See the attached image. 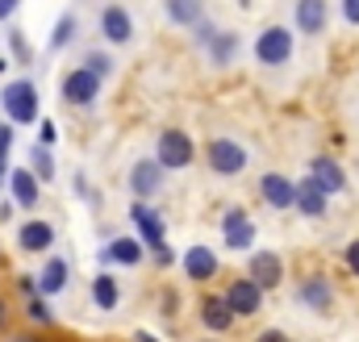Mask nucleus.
Here are the masks:
<instances>
[{
    "label": "nucleus",
    "instance_id": "nucleus-1",
    "mask_svg": "<svg viewBox=\"0 0 359 342\" xmlns=\"http://www.w3.org/2000/svg\"><path fill=\"white\" fill-rule=\"evenodd\" d=\"M0 104H4V113H8L13 125H29V121H38V88L29 84V80H13V84H4Z\"/></svg>",
    "mask_w": 359,
    "mask_h": 342
},
{
    "label": "nucleus",
    "instance_id": "nucleus-2",
    "mask_svg": "<svg viewBox=\"0 0 359 342\" xmlns=\"http://www.w3.org/2000/svg\"><path fill=\"white\" fill-rule=\"evenodd\" d=\"M159 171L168 175V171H180L192 163V138L188 134H180V130H163L159 134Z\"/></svg>",
    "mask_w": 359,
    "mask_h": 342
},
{
    "label": "nucleus",
    "instance_id": "nucleus-3",
    "mask_svg": "<svg viewBox=\"0 0 359 342\" xmlns=\"http://www.w3.org/2000/svg\"><path fill=\"white\" fill-rule=\"evenodd\" d=\"M255 59L268 63V67L288 63V59H292V34H288L284 25H268V29L259 34V42H255Z\"/></svg>",
    "mask_w": 359,
    "mask_h": 342
},
{
    "label": "nucleus",
    "instance_id": "nucleus-4",
    "mask_svg": "<svg viewBox=\"0 0 359 342\" xmlns=\"http://www.w3.org/2000/svg\"><path fill=\"white\" fill-rule=\"evenodd\" d=\"M205 159H209V167L217 171V175H238V171L247 167V151L238 142H230V138H213L209 151H205Z\"/></svg>",
    "mask_w": 359,
    "mask_h": 342
},
{
    "label": "nucleus",
    "instance_id": "nucleus-5",
    "mask_svg": "<svg viewBox=\"0 0 359 342\" xmlns=\"http://www.w3.org/2000/svg\"><path fill=\"white\" fill-rule=\"evenodd\" d=\"M222 301L230 305V313H234V317H251V313H259L264 292H259L251 280H234V284L226 288V296H222Z\"/></svg>",
    "mask_w": 359,
    "mask_h": 342
},
{
    "label": "nucleus",
    "instance_id": "nucleus-6",
    "mask_svg": "<svg viewBox=\"0 0 359 342\" xmlns=\"http://www.w3.org/2000/svg\"><path fill=\"white\" fill-rule=\"evenodd\" d=\"M222 234H226V247L230 251H247L255 242V221L243 213V209H230L226 221H222Z\"/></svg>",
    "mask_w": 359,
    "mask_h": 342
},
{
    "label": "nucleus",
    "instance_id": "nucleus-7",
    "mask_svg": "<svg viewBox=\"0 0 359 342\" xmlns=\"http://www.w3.org/2000/svg\"><path fill=\"white\" fill-rule=\"evenodd\" d=\"M309 184H313L322 196H330V192H343V188H347V175H343V167H339L334 159L322 155V159L309 163Z\"/></svg>",
    "mask_w": 359,
    "mask_h": 342
},
{
    "label": "nucleus",
    "instance_id": "nucleus-8",
    "mask_svg": "<svg viewBox=\"0 0 359 342\" xmlns=\"http://www.w3.org/2000/svg\"><path fill=\"white\" fill-rule=\"evenodd\" d=\"M96 92H100V80L88 76L84 67H76V71L63 80V100H67V104H92Z\"/></svg>",
    "mask_w": 359,
    "mask_h": 342
},
{
    "label": "nucleus",
    "instance_id": "nucleus-9",
    "mask_svg": "<svg viewBox=\"0 0 359 342\" xmlns=\"http://www.w3.org/2000/svg\"><path fill=\"white\" fill-rule=\"evenodd\" d=\"M100 34L109 38V42H130L134 38V25H130V13L121 8V4H109V8H100Z\"/></svg>",
    "mask_w": 359,
    "mask_h": 342
},
{
    "label": "nucleus",
    "instance_id": "nucleus-10",
    "mask_svg": "<svg viewBox=\"0 0 359 342\" xmlns=\"http://www.w3.org/2000/svg\"><path fill=\"white\" fill-rule=\"evenodd\" d=\"M280 275H284V267H280V255H271V251H259V255H251V284L264 292V288H276L280 284Z\"/></svg>",
    "mask_w": 359,
    "mask_h": 342
},
{
    "label": "nucleus",
    "instance_id": "nucleus-11",
    "mask_svg": "<svg viewBox=\"0 0 359 342\" xmlns=\"http://www.w3.org/2000/svg\"><path fill=\"white\" fill-rule=\"evenodd\" d=\"M159 184H163V171L155 159H142L138 167L130 171V188H134V196H138V205L147 200V196H155L159 192Z\"/></svg>",
    "mask_w": 359,
    "mask_h": 342
},
{
    "label": "nucleus",
    "instance_id": "nucleus-12",
    "mask_svg": "<svg viewBox=\"0 0 359 342\" xmlns=\"http://www.w3.org/2000/svg\"><path fill=\"white\" fill-rule=\"evenodd\" d=\"M130 217H134V226H138V234L147 238V247H163V221H159V213L155 209H147V205H134L130 209Z\"/></svg>",
    "mask_w": 359,
    "mask_h": 342
},
{
    "label": "nucleus",
    "instance_id": "nucleus-13",
    "mask_svg": "<svg viewBox=\"0 0 359 342\" xmlns=\"http://www.w3.org/2000/svg\"><path fill=\"white\" fill-rule=\"evenodd\" d=\"M201 322H205L213 334H226V330L234 326V313H230V305H226L222 296H205V301H201Z\"/></svg>",
    "mask_w": 359,
    "mask_h": 342
},
{
    "label": "nucleus",
    "instance_id": "nucleus-14",
    "mask_svg": "<svg viewBox=\"0 0 359 342\" xmlns=\"http://www.w3.org/2000/svg\"><path fill=\"white\" fill-rule=\"evenodd\" d=\"M259 192H264V200L271 209H292V179H284L280 171H271V175L259 179Z\"/></svg>",
    "mask_w": 359,
    "mask_h": 342
},
{
    "label": "nucleus",
    "instance_id": "nucleus-15",
    "mask_svg": "<svg viewBox=\"0 0 359 342\" xmlns=\"http://www.w3.org/2000/svg\"><path fill=\"white\" fill-rule=\"evenodd\" d=\"M17 242H21V251H46L55 242V226L50 221H25L17 230Z\"/></svg>",
    "mask_w": 359,
    "mask_h": 342
},
{
    "label": "nucleus",
    "instance_id": "nucleus-16",
    "mask_svg": "<svg viewBox=\"0 0 359 342\" xmlns=\"http://www.w3.org/2000/svg\"><path fill=\"white\" fill-rule=\"evenodd\" d=\"M217 255L209 251V247H192L188 255H184V271H188V280H209V275H217Z\"/></svg>",
    "mask_w": 359,
    "mask_h": 342
},
{
    "label": "nucleus",
    "instance_id": "nucleus-17",
    "mask_svg": "<svg viewBox=\"0 0 359 342\" xmlns=\"http://www.w3.org/2000/svg\"><path fill=\"white\" fill-rule=\"evenodd\" d=\"M292 209H301L305 217H322L326 213V196L305 179V184H292Z\"/></svg>",
    "mask_w": 359,
    "mask_h": 342
},
{
    "label": "nucleus",
    "instance_id": "nucleus-18",
    "mask_svg": "<svg viewBox=\"0 0 359 342\" xmlns=\"http://www.w3.org/2000/svg\"><path fill=\"white\" fill-rule=\"evenodd\" d=\"M63 284H67V259H46V267H42V275H38L42 301L55 296V292H63Z\"/></svg>",
    "mask_w": 359,
    "mask_h": 342
},
{
    "label": "nucleus",
    "instance_id": "nucleus-19",
    "mask_svg": "<svg viewBox=\"0 0 359 342\" xmlns=\"http://www.w3.org/2000/svg\"><path fill=\"white\" fill-rule=\"evenodd\" d=\"M301 305L326 313V309H330V280H326V275H309V280L301 284Z\"/></svg>",
    "mask_w": 359,
    "mask_h": 342
},
{
    "label": "nucleus",
    "instance_id": "nucleus-20",
    "mask_svg": "<svg viewBox=\"0 0 359 342\" xmlns=\"http://www.w3.org/2000/svg\"><path fill=\"white\" fill-rule=\"evenodd\" d=\"M8 188H13V196H17V205H25V209H34L38 205V179L29 175V171H8Z\"/></svg>",
    "mask_w": 359,
    "mask_h": 342
},
{
    "label": "nucleus",
    "instance_id": "nucleus-21",
    "mask_svg": "<svg viewBox=\"0 0 359 342\" xmlns=\"http://www.w3.org/2000/svg\"><path fill=\"white\" fill-rule=\"evenodd\" d=\"M297 25H301L305 34H322V25H326V4H322V0H301V4H297Z\"/></svg>",
    "mask_w": 359,
    "mask_h": 342
},
{
    "label": "nucleus",
    "instance_id": "nucleus-22",
    "mask_svg": "<svg viewBox=\"0 0 359 342\" xmlns=\"http://www.w3.org/2000/svg\"><path fill=\"white\" fill-rule=\"evenodd\" d=\"M92 301H96L100 309H117V301H121L117 280H113V275H96V280H92Z\"/></svg>",
    "mask_w": 359,
    "mask_h": 342
},
{
    "label": "nucleus",
    "instance_id": "nucleus-23",
    "mask_svg": "<svg viewBox=\"0 0 359 342\" xmlns=\"http://www.w3.org/2000/svg\"><path fill=\"white\" fill-rule=\"evenodd\" d=\"M104 259H113V263H126V267H134V263H142V247L134 242V238H117L109 251H104Z\"/></svg>",
    "mask_w": 359,
    "mask_h": 342
},
{
    "label": "nucleus",
    "instance_id": "nucleus-24",
    "mask_svg": "<svg viewBox=\"0 0 359 342\" xmlns=\"http://www.w3.org/2000/svg\"><path fill=\"white\" fill-rule=\"evenodd\" d=\"M168 17L180 25H196L201 21V4L196 0H168Z\"/></svg>",
    "mask_w": 359,
    "mask_h": 342
},
{
    "label": "nucleus",
    "instance_id": "nucleus-25",
    "mask_svg": "<svg viewBox=\"0 0 359 342\" xmlns=\"http://www.w3.org/2000/svg\"><path fill=\"white\" fill-rule=\"evenodd\" d=\"M72 34H76V17H72V13H63V17H59V25H55V34H50V50H63V46L72 42Z\"/></svg>",
    "mask_w": 359,
    "mask_h": 342
},
{
    "label": "nucleus",
    "instance_id": "nucleus-26",
    "mask_svg": "<svg viewBox=\"0 0 359 342\" xmlns=\"http://www.w3.org/2000/svg\"><path fill=\"white\" fill-rule=\"evenodd\" d=\"M84 71L96 76V80H104V76H113V59L100 55V50H92V55H84Z\"/></svg>",
    "mask_w": 359,
    "mask_h": 342
},
{
    "label": "nucleus",
    "instance_id": "nucleus-27",
    "mask_svg": "<svg viewBox=\"0 0 359 342\" xmlns=\"http://www.w3.org/2000/svg\"><path fill=\"white\" fill-rule=\"evenodd\" d=\"M234 46H238V38H234V34H217V38L209 42V50H213V63H230Z\"/></svg>",
    "mask_w": 359,
    "mask_h": 342
},
{
    "label": "nucleus",
    "instance_id": "nucleus-28",
    "mask_svg": "<svg viewBox=\"0 0 359 342\" xmlns=\"http://www.w3.org/2000/svg\"><path fill=\"white\" fill-rule=\"evenodd\" d=\"M29 163H34V175H42V179L55 175V159H50L46 146H34V151H29Z\"/></svg>",
    "mask_w": 359,
    "mask_h": 342
},
{
    "label": "nucleus",
    "instance_id": "nucleus-29",
    "mask_svg": "<svg viewBox=\"0 0 359 342\" xmlns=\"http://www.w3.org/2000/svg\"><path fill=\"white\" fill-rule=\"evenodd\" d=\"M29 317L50 326V305H42V296H29Z\"/></svg>",
    "mask_w": 359,
    "mask_h": 342
},
{
    "label": "nucleus",
    "instance_id": "nucleus-30",
    "mask_svg": "<svg viewBox=\"0 0 359 342\" xmlns=\"http://www.w3.org/2000/svg\"><path fill=\"white\" fill-rule=\"evenodd\" d=\"M8 46L17 50V59H21V63L29 59V46H25V38H21V29H13V34H8Z\"/></svg>",
    "mask_w": 359,
    "mask_h": 342
},
{
    "label": "nucleus",
    "instance_id": "nucleus-31",
    "mask_svg": "<svg viewBox=\"0 0 359 342\" xmlns=\"http://www.w3.org/2000/svg\"><path fill=\"white\" fill-rule=\"evenodd\" d=\"M213 38H217V29H213L209 21H196V42H205V46H209Z\"/></svg>",
    "mask_w": 359,
    "mask_h": 342
},
{
    "label": "nucleus",
    "instance_id": "nucleus-32",
    "mask_svg": "<svg viewBox=\"0 0 359 342\" xmlns=\"http://www.w3.org/2000/svg\"><path fill=\"white\" fill-rule=\"evenodd\" d=\"M343 21L359 25V0H343Z\"/></svg>",
    "mask_w": 359,
    "mask_h": 342
},
{
    "label": "nucleus",
    "instance_id": "nucleus-33",
    "mask_svg": "<svg viewBox=\"0 0 359 342\" xmlns=\"http://www.w3.org/2000/svg\"><path fill=\"white\" fill-rule=\"evenodd\" d=\"M38 138H42V146H50V142H55L59 134H55V125H50V121H42V130H38Z\"/></svg>",
    "mask_w": 359,
    "mask_h": 342
},
{
    "label": "nucleus",
    "instance_id": "nucleus-34",
    "mask_svg": "<svg viewBox=\"0 0 359 342\" xmlns=\"http://www.w3.org/2000/svg\"><path fill=\"white\" fill-rule=\"evenodd\" d=\"M347 267L359 275V242H351V247H347Z\"/></svg>",
    "mask_w": 359,
    "mask_h": 342
},
{
    "label": "nucleus",
    "instance_id": "nucleus-35",
    "mask_svg": "<svg viewBox=\"0 0 359 342\" xmlns=\"http://www.w3.org/2000/svg\"><path fill=\"white\" fill-rule=\"evenodd\" d=\"M8 142H13V130H8V125H0V159L8 155Z\"/></svg>",
    "mask_w": 359,
    "mask_h": 342
},
{
    "label": "nucleus",
    "instance_id": "nucleus-36",
    "mask_svg": "<svg viewBox=\"0 0 359 342\" xmlns=\"http://www.w3.org/2000/svg\"><path fill=\"white\" fill-rule=\"evenodd\" d=\"M17 13V0H0V21H8Z\"/></svg>",
    "mask_w": 359,
    "mask_h": 342
},
{
    "label": "nucleus",
    "instance_id": "nucleus-37",
    "mask_svg": "<svg viewBox=\"0 0 359 342\" xmlns=\"http://www.w3.org/2000/svg\"><path fill=\"white\" fill-rule=\"evenodd\" d=\"M255 342H288V338H284L280 330H264V334H259V338H255Z\"/></svg>",
    "mask_w": 359,
    "mask_h": 342
},
{
    "label": "nucleus",
    "instance_id": "nucleus-38",
    "mask_svg": "<svg viewBox=\"0 0 359 342\" xmlns=\"http://www.w3.org/2000/svg\"><path fill=\"white\" fill-rule=\"evenodd\" d=\"M4 175H8V163H4V159H0V184H4Z\"/></svg>",
    "mask_w": 359,
    "mask_h": 342
},
{
    "label": "nucleus",
    "instance_id": "nucleus-39",
    "mask_svg": "<svg viewBox=\"0 0 359 342\" xmlns=\"http://www.w3.org/2000/svg\"><path fill=\"white\" fill-rule=\"evenodd\" d=\"M0 322H4V301H0Z\"/></svg>",
    "mask_w": 359,
    "mask_h": 342
}]
</instances>
